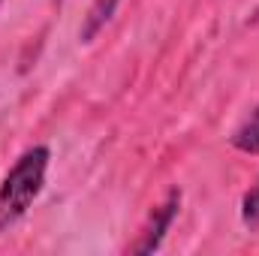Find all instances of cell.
<instances>
[{
    "mask_svg": "<svg viewBox=\"0 0 259 256\" xmlns=\"http://www.w3.org/2000/svg\"><path fill=\"white\" fill-rule=\"evenodd\" d=\"M118 3L121 0H97L94 6H91V12L84 15V24H81V30H78V36H81V42H91L103 27H106V21L115 15V9H118Z\"/></svg>",
    "mask_w": 259,
    "mask_h": 256,
    "instance_id": "3957f363",
    "label": "cell"
},
{
    "mask_svg": "<svg viewBox=\"0 0 259 256\" xmlns=\"http://www.w3.org/2000/svg\"><path fill=\"white\" fill-rule=\"evenodd\" d=\"M178 208H181V190H169L166 193V199L151 211L148 223L142 226L139 241L130 244V253H154V250L163 244V238H166L172 220L178 217Z\"/></svg>",
    "mask_w": 259,
    "mask_h": 256,
    "instance_id": "7a4b0ae2",
    "label": "cell"
},
{
    "mask_svg": "<svg viewBox=\"0 0 259 256\" xmlns=\"http://www.w3.org/2000/svg\"><path fill=\"white\" fill-rule=\"evenodd\" d=\"M232 148L241 154H259V109L244 118V124L232 133Z\"/></svg>",
    "mask_w": 259,
    "mask_h": 256,
    "instance_id": "277c9868",
    "label": "cell"
},
{
    "mask_svg": "<svg viewBox=\"0 0 259 256\" xmlns=\"http://www.w3.org/2000/svg\"><path fill=\"white\" fill-rule=\"evenodd\" d=\"M241 223L250 226V229L259 226V181L244 193V199H241Z\"/></svg>",
    "mask_w": 259,
    "mask_h": 256,
    "instance_id": "5b68a950",
    "label": "cell"
},
{
    "mask_svg": "<svg viewBox=\"0 0 259 256\" xmlns=\"http://www.w3.org/2000/svg\"><path fill=\"white\" fill-rule=\"evenodd\" d=\"M49 160H52V151L46 145H36V148H27L15 160V166L6 172V178L0 181V232L15 226L30 211V205L46 187Z\"/></svg>",
    "mask_w": 259,
    "mask_h": 256,
    "instance_id": "6da1fadb",
    "label": "cell"
}]
</instances>
